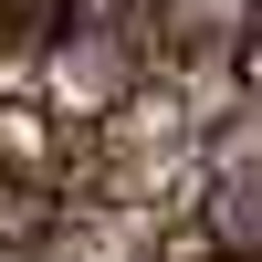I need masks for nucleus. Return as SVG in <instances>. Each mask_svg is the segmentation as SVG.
Masks as SVG:
<instances>
[{
	"mask_svg": "<svg viewBox=\"0 0 262 262\" xmlns=\"http://www.w3.org/2000/svg\"><path fill=\"white\" fill-rule=\"evenodd\" d=\"M189 231L221 262H262V168H210L189 200Z\"/></svg>",
	"mask_w": 262,
	"mask_h": 262,
	"instance_id": "obj_1",
	"label": "nucleus"
},
{
	"mask_svg": "<svg viewBox=\"0 0 262 262\" xmlns=\"http://www.w3.org/2000/svg\"><path fill=\"white\" fill-rule=\"evenodd\" d=\"M53 231H63V200H53V189H11V179H0V252H42Z\"/></svg>",
	"mask_w": 262,
	"mask_h": 262,
	"instance_id": "obj_2",
	"label": "nucleus"
},
{
	"mask_svg": "<svg viewBox=\"0 0 262 262\" xmlns=\"http://www.w3.org/2000/svg\"><path fill=\"white\" fill-rule=\"evenodd\" d=\"M0 262H42V252H0Z\"/></svg>",
	"mask_w": 262,
	"mask_h": 262,
	"instance_id": "obj_3",
	"label": "nucleus"
},
{
	"mask_svg": "<svg viewBox=\"0 0 262 262\" xmlns=\"http://www.w3.org/2000/svg\"><path fill=\"white\" fill-rule=\"evenodd\" d=\"M210 262H221V252H210Z\"/></svg>",
	"mask_w": 262,
	"mask_h": 262,
	"instance_id": "obj_4",
	"label": "nucleus"
}]
</instances>
